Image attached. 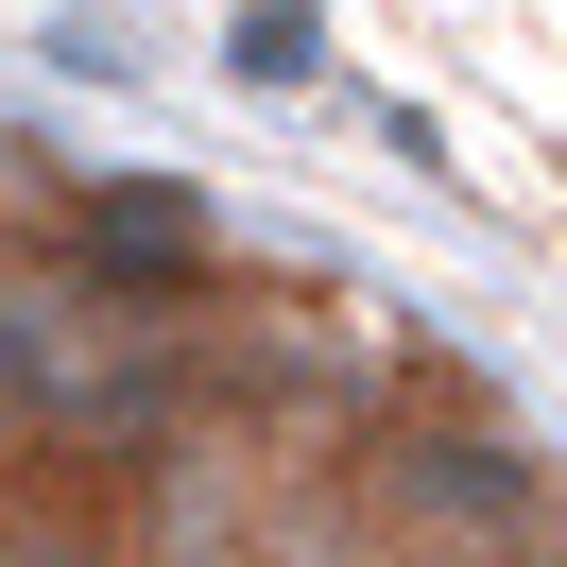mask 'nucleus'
<instances>
[{
	"mask_svg": "<svg viewBox=\"0 0 567 567\" xmlns=\"http://www.w3.org/2000/svg\"><path fill=\"white\" fill-rule=\"evenodd\" d=\"M0 567H121L104 464H70V447H18V430H0Z\"/></svg>",
	"mask_w": 567,
	"mask_h": 567,
	"instance_id": "f03ea898",
	"label": "nucleus"
},
{
	"mask_svg": "<svg viewBox=\"0 0 567 567\" xmlns=\"http://www.w3.org/2000/svg\"><path fill=\"white\" fill-rule=\"evenodd\" d=\"M550 567H567V533H550Z\"/></svg>",
	"mask_w": 567,
	"mask_h": 567,
	"instance_id": "20e7f679",
	"label": "nucleus"
},
{
	"mask_svg": "<svg viewBox=\"0 0 567 567\" xmlns=\"http://www.w3.org/2000/svg\"><path fill=\"white\" fill-rule=\"evenodd\" d=\"M224 70H258V86H310V0H241Z\"/></svg>",
	"mask_w": 567,
	"mask_h": 567,
	"instance_id": "7ed1b4c3",
	"label": "nucleus"
},
{
	"mask_svg": "<svg viewBox=\"0 0 567 567\" xmlns=\"http://www.w3.org/2000/svg\"><path fill=\"white\" fill-rule=\"evenodd\" d=\"M379 482L413 498V533H447V550H516V533L550 516V464H533V430H498V413L379 430Z\"/></svg>",
	"mask_w": 567,
	"mask_h": 567,
	"instance_id": "f257e3e1",
	"label": "nucleus"
}]
</instances>
